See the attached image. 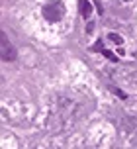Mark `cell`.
Instances as JSON below:
<instances>
[{"label":"cell","mask_w":137,"mask_h":149,"mask_svg":"<svg viewBox=\"0 0 137 149\" xmlns=\"http://www.w3.org/2000/svg\"><path fill=\"white\" fill-rule=\"evenodd\" d=\"M63 12H65L63 2L61 0H53V2H49V4L43 8V18H45L47 22H59Z\"/></svg>","instance_id":"1"},{"label":"cell","mask_w":137,"mask_h":149,"mask_svg":"<svg viewBox=\"0 0 137 149\" xmlns=\"http://www.w3.org/2000/svg\"><path fill=\"white\" fill-rule=\"evenodd\" d=\"M0 57L2 61H16L18 59V53H16V47L10 43V39L4 31H0Z\"/></svg>","instance_id":"2"},{"label":"cell","mask_w":137,"mask_h":149,"mask_svg":"<svg viewBox=\"0 0 137 149\" xmlns=\"http://www.w3.org/2000/svg\"><path fill=\"white\" fill-rule=\"evenodd\" d=\"M78 10H80V16L86 18V20L92 16V4L88 0H78Z\"/></svg>","instance_id":"3"},{"label":"cell","mask_w":137,"mask_h":149,"mask_svg":"<svg viewBox=\"0 0 137 149\" xmlns=\"http://www.w3.org/2000/svg\"><path fill=\"white\" fill-rule=\"evenodd\" d=\"M108 39H110V41H114V43H118V45H122V43H123L122 36H118V33H112V31L108 33Z\"/></svg>","instance_id":"4"},{"label":"cell","mask_w":137,"mask_h":149,"mask_svg":"<svg viewBox=\"0 0 137 149\" xmlns=\"http://www.w3.org/2000/svg\"><path fill=\"white\" fill-rule=\"evenodd\" d=\"M102 53H104V57H108V59L112 61V63H118V57H116L112 51H108V49H102Z\"/></svg>","instance_id":"5"},{"label":"cell","mask_w":137,"mask_h":149,"mask_svg":"<svg viewBox=\"0 0 137 149\" xmlns=\"http://www.w3.org/2000/svg\"><path fill=\"white\" fill-rule=\"evenodd\" d=\"M102 49H104V47H102V41H100V39L90 47V51H102Z\"/></svg>","instance_id":"6"},{"label":"cell","mask_w":137,"mask_h":149,"mask_svg":"<svg viewBox=\"0 0 137 149\" xmlns=\"http://www.w3.org/2000/svg\"><path fill=\"white\" fill-rule=\"evenodd\" d=\"M92 30H94V24L88 22V26H86V31H92Z\"/></svg>","instance_id":"7"},{"label":"cell","mask_w":137,"mask_h":149,"mask_svg":"<svg viewBox=\"0 0 137 149\" xmlns=\"http://www.w3.org/2000/svg\"><path fill=\"white\" fill-rule=\"evenodd\" d=\"M125 2H129V0H125Z\"/></svg>","instance_id":"8"}]
</instances>
